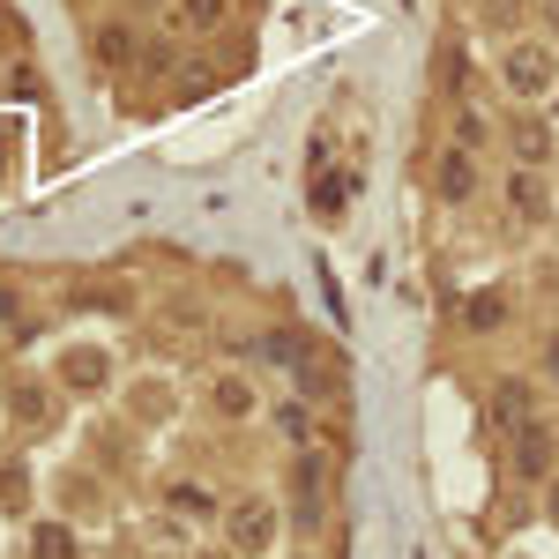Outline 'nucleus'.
Here are the masks:
<instances>
[{
  "label": "nucleus",
  "instance_id": "1",
  "mask_svg": "<svg viewBox=\"0 0 559 559\" xmlns=\"http://www.w3.org/2000/svg\"><path fill=\"white\" fill-rule=\"evenodd\" d=\"M231 552L239 559H254V552H269V545H276V508H269V500H261V492H247V500H231Z\"/></svg>",
  "mask_w": 559,
  "mask_h": 559
},
{
  "label": "nucleus",
  "instance_id": "2",
  "mask_svg": "<svg viewBox=\"0 0 559 559\" xmlns=\"http://www.w3.org/2000/svg\"><path fill=\"white\" fill-rule=\"evenodd\" d=\"M508 90L515 97H545V90L559 83V60H552V45H508Z\"/></svg>",
  "mask_w": 559,
  "mask_h": 559
},
{
  "label": "nucleus",
  "instance_id": "3",
  "mask_svg": "<svg viewBox=\"0 0 559 559\" xmlns=\"http://www.w3.org/2000/svg\"><path fill=\"white\" fill-rule=\"evenodd\" d=\"M515 477H522V485L552 477V432H545V426H522L515 432Z\"/></svg>",
  "mask_w": 559,
  "mask_h": 559
},
{
  "label": "nucleus",
  "instance_id": "4",
  "mask_svg": "<svg viewBox=\"0 0 559 559\" xmlns=\"http://www.w3.org/2000/svg\"><path fill=\"white\" fill-rule=\"evenodd\" d=\"M432 187H440V202H471L477 194V157L471 150H448L440 173H432Z\"/></svg>",
  "mask_w": 559,
  "mask_h": 559
},
{
  "label": "nucleus",
  "instance_id": "5",
  "mask_svg": "<svg viewBox=\"0 0 559 559\" xmlns=\"http://www.w3.org/2000/svg\"><path fill=\"white\" fill-rule=\"evenodd\" d=\"M8 418H15V426H23V432H38L45 418H52V395H45L38 381H23V388H15V395H8Z\"/></svg>",
  "mask_w": 559,
  "mask_h": 559
},
{
  "label": "nucleus",
  "instance_id": "6",
  "mask_svg": "<svg viewBox=\"0 0 559 559\" xmlns=\"http://www.w3.org/2000/svg\"><path fill=\"white\" fill-rule=\"evenodd\" d=\"M492 418H500L508 432L530 426V381H500V388H492Z\"/></svg>",
  "mask_w": 559,
  "mask_h": 559
},
{
  "label": "nucleus",
  "instance_id": "7",
  "mask_svg": "<svg viewBox=\"0 0 559 559\" xmlns=\"http://www.w3.org/2000/svg\"><path fill=\"white\" fill-rule=\"evenodd\" d=\"M299 530H321V455H299Z\"/></svg>",
  "mask_w": 559,
  "mask_h": 559
},
{
  "label": "nucleus",
  "instance_id": "8",
  "mask_svg": "<svg viewBox=\"0 0 559 559\" xmlns=\"http://www.w3.org/2000/svg\"><path fill=\"white\" fill-rule=\"evenodd\" d=\"M463 321H471L477 336H492V329H508V299L500 292H471L463 299Z\"/></svg>",
  "mask_w": 559,
  "mask_h": 559
},
{
  "label": "nucleus",
  "instance_id": "9",
  "mask_svg": "<svg viewBox=\"0 0 559 559\" xmlns=\"http://www.w3.org/2000/svg\"><path fill=\"white\" fill-rule=\"evenodd\" d=\"M60 381L68 388H105V350H68V358H60Z\"/></svg>",
  "mask_w": 559,
  "mask_h": 559
},
{
  "label": "nucleus",
  "instance_id": "10",
  "mask_svg": "<svg viewBox=\"0 0 559 559\" xmlns=\"http://www.w3.org/2000/svg\"><path fill=\"white\" fill-rule=\"evenodd\" d=\"M508 202H515V216H545V179L522 165V173L508 179Z\"/></svg>",
  "mask_w": 559,
  "mask_h": 559
},
{
  "label": "nucleus",
  "instance_id": "11",
  "mask_svg": "<svg viewBox=\"0 0 559 559\" xmlns=\"http://www.w3.org/2000/svg\"><path fill=\"white\" fill-rule=\"evenodd\" d=\"M515 157H522V165H545V157H552V134L537 128V120H522V128H515Z\"/></svg>",
  "mask_w": 559,
  "mask_h": 559
},
{
  "label": "nucleus",
  "instance_id": "12",
  "mask_svg": "<svg viewBox=\"0 0 559 559\" xmlns=\"http://www.w3.org/2000/svg\"><path fill=\"white\" fill-rule=\"evenodd\" d=\"M254 411V388L247 381H216V418H247Z\"/></svg>",
  "mask_w": 559,
  "mask_h": 559
},
{
  "label": "nucleus",
  "instance_id": "13",
  "mask_svg": "<svg viewBox=\"0 0 559 559\" xmlns=\"http://www.w3.org/2000/svg\"><path fill=\"white\" fill-rule=\"evenodd\" d=\"M128 52H134V31H128V23H105V31H97V60H112V68H120Z\"/></svg>",
  "mask_w": 559,
  "mask_h": 559
},
{
  "label": "nucleus",
  "instance_id": "14",
  "mask_svg": "<svg viewBox=\"0 0 559 559\" xmlns=\"http://www.w3.org/2000/svg\"><path fill=\"white\" fill-rule=\"evenodd\" d=\"M38 559H75V537H68L60 522H45L38 530Z\"/></svg>",
  "mask_w": 559,
  "mask_h": 559
},
{
  "label": "nucleus",
  "instance_id": "15",
  "mask_svg": "<svg viewBox=\"0 0 559 559\" xmlns=\"http://www.w3.org/2000/svg\"><path fill=\"white\" fill-rule=\"evenodd\" d=\"M173 508H187V515H210L216 500L202 492V485H173Z\"/></svg>",
  "mask_w": 559,
  "mask_h": 559
},
{
  "label": "nucleus",
  "instance_id": "16",
  "mask_svg": "<svg viewBox=\"0 0 559 559\" xmlns=\"http://www.w3.org/2000/svg\"><path fill=\"white\" fill-rule=\"evenodd\" d=\"M276 426L292 432V440H306V432H313V418H306V403H284V411H276Z\"/></svg>",
  "mask_w": 559,
  "mask_h": 559
},
{
  "label": "nucleus",
  "instance_id": "17",
  "mask_svg": "<svg viewBox=\"0 0 559 559\" xmlns=\"http://www.w3.org/2000/svg\"><path fill=\"white\" fill-rule=\"evenodd\" d=\"M187 8V23H224V0H179Z\"/></svg>",
  "mask_w": 559,
  "mask_h": 559
},
{
  "label": "nucleus",
  "instance_id": "18",
  "mask_svg": "<svg viewBox=\"0 0 559 559\" xmlns=\"http://www.w3.org/2000/svg\"><path fill=\"white\" fill-rule=\"evenodd\" d=\"M537 366H545V381H559V329L545 336V350H537Z\"/></svg>",
  "mask_w": 559,
  "mask_h": 559
},
{
  "label": "nucleus",
  "instance_id": "19",
  "mask_svg": "<svg viewBox=\"0 0 559 559\" xmlns=\"http://www.w3.org/2000/svg\"><path fill=\"white\" fill-rule=\"evenodd\" d=\"M0 38H23V23H15V15H8V8H0Z\"/></svg>",
  "mask_w": 559,
  "mask_h": 559
},
{
  "label": "nucleus",
  "instance_id": "20",
  "mask_svg": "<svg viewBox=\"0 0 559 559\" xmlns=\"http://www.w3.org/2000/svg\"><path fill=\"white\" fill-rule=\"evenodd\" d=\"M545 515H552V522H559V477H552V492H545Z\"/></svg>",
  "mask_w": 559,
  "mask_h": 559
},
{
  "label": "nucleus",
  "instance_id": "21",
  "mask_svg": "<svg viewBox=\"0 0 559 559\" xmlns=\"http://www.w3.org/2000/svg\"><path fill=\"white\" fill-rule=\"evenodd\" d=\"M210 559H224V552H210Z\"/></svg>",
  "mask_w": 559,
  "mask_h": 559
}]
</instances>
